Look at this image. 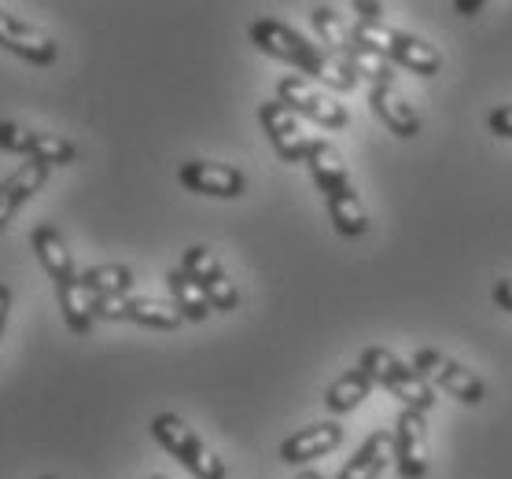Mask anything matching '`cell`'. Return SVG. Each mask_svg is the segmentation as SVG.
Segmentation results:
<instances>
[{"instance_id": "cell-20", "label": "cell", "mask_w": 512, "mask_h": 479, "mask_svg": "<svg viewBox=\"0 0 512 479\" xmlns=\"http://www.w3.org/2000/svg\"><path fill=\"white\" fill-rule=\"evenodd\" d=\"M328 214H332V225H336V233L347 236V240L369 233V218H365V207H361L358 192H354L350 185L343 188V192H336V196H328Z\"/></svg>"}, {"instance_id": "cell-11", "label": "cell", "mask_w": 512, "mask_h": 479, "mask_svg": "<svg viewBox=\"0 0 512 479\" xmlns=\"http://www.w3.org/2000/svg\"><path fill=\"white\" fill-rule=\"evenodd\" d=\"M0 45L15 52L19 59L26 63H34V67H52L56 63V41L45 34V30H37V26L23 23V19H15L0 8Z\"/></svg>"}, {"instance_id": "cell-12", "label": "cell", "mask_w": 512, "mask_h": 479, "mask_svg": "<svg viewBox=\"0 0 512 479\" xmlns=\"http://www.w3.org/2000/svg\"><path fill=\"white\" fill-rule=\"evenodd\" d=\"M339 443H343V428H339L336 421L310 424V428H303V432H295L291 439L280 443V461H288V465H306V461H314V457L332 454Z\"/></svg>"}, {"instance_id": "cell-25", "label": "cell", "mask_w": 512, "mask_h": 479, "mask_svg": "<svg viewBox=\"0 0 512 479\" xmlns=\"http://www.w3.org/2000/svg\"><path fill=\"white\" fill-rule=\"evenodd\" d=\"M82 284L100 299V295H129L133 288V269L129 266H93L82 273Z\"/></svg>"}, {"instance_id": "cell-7", "label": "cell", "mask_w": 512, "mask_h": 479, "mask_svg": "<svg viewBox=\"0 0 512 479\" xmlns=\"http://www.w3.org/2000/svg\"><path fill=\"white\" fill-rule=\"evenodd\" d=\"M277 100L280 104H288L295 115L310 118V122H317V126H325V129H343L350 122L347 107L336 104V100L325 96L321 89H314L303 74H288V78H280Z\"/></svg>"}, {"instance_id": "cell-16", "label": "cell", "mask_w": 512, "mask_h": 479, "mask_svg": "<svg viewBox=\"0 0 512 479\" xmlns=\"http://www.w3.org/2000/svg\"><path fill=\"white\" fill-rule=\"evenodd\" d=\"M369 104H373L376 118H380L395 137H402V141H409V137L420 133V115L413 111V104H409L398 89H373V93H369Z\"/></svg>"}, {"instance_id": "cell-21", "label": "cell", "mask_w": 512, "mask_h": 479, "mask_svg": "<svg viewBox=\"0 0 512 479\" xmlns=\"http://www.w3.org/2000/svg\"><path fill=\"white\" fill-rule=\"evenodd\" d=\"M56 295H59V310H63V317H67L70 332L85 336L96 321V295L89 292L82 281H74L70 288H59Z\"/></svg>"}, {"instance_id": "cell-28", "label": "cell", "mask_w": 512, "mask_h": 479, "mask_svg": "<svg viewBox=\"0 0 512 479\" xmlns=\"http://www.w3.org/2000/svg\"><path fill=\"white\" fill-rule=\"evenodd\" d=\"M126 306H129V295H100L96 299V317H104V321H126Z\"/></svg>"}, {"instance_id": "cell-15", "label": "cell", "mask_w": 512, "mask_h": 479, "mask_svg": "<svg viewBox=\"0 0 512 479\" xmlns=\"http://www.w3.org/2000/svg\"><path fill=\"white\" fill-rule=\"evenodd\" d=\"M391 457H395V435L380 428V432H373L358 446V454L343 465L339 479H380L384 468L391 465Z\"/></svg>"}, {"instance_id": "cell-34", "label": "cell", "mask_w": 512, "mask_h": 479, "mask_svg": "<svg viewBox=\"0 0 512 479\" xmlns=\"http://www.w3.org/2000/svg\"><path fill=\"white\" fill-rule=\"evenodd\" d=\"M295 479H325L321 472H303V476H295Z\"/></svg>"}, {"instance_id": "cell-35", "label": "cell", "mask_w": 512, "mask_h": 479, "mask_svg": "<svg viewBox=\"0 0 512 479\" xmlns=\"http://www.w3.org/2000/svg\"><path fill=\"white\" fill-rule=\"evenodd\" d=\"M152 479H166V476H152Z\"/></svg>"}, {"instance_id": "cell-27", "label": "cell", "mask_w": 512, "mask_h": 479, "mask_svg": "<svg viewBox=\"0 0 512 479\" xmlns=\"http://www.w3.org/2000/svg\"><path fill=\"white\" fill-rule=\"evenodd\" d=\"M210 299V310H236V303H240V292H236V284L229 281V277H214V281L203 288Z\"/></svg>"}, {"instance_id": "cell-17", "label": "cell", "mask_w": 512, "mask_h": 479, "mask_svg": "<svg viewBox=\"0 0 512 479\" xmlns=\"http://www.w3.org/2000/svg\"><path fill=\"white\" fill-rule=\"evenodd\" d=\"M306 166H310L317 188L325 192V199L336 196V192H343V188L350 185L347 163H343V155H339L328 141H314V148H310V155H306Z\"/></svg>"}, {"instance_id": "cell-33", "label": "cell", "mask_w": 512, "mask_h": 479, "mask_svg": "<svg viewBox=\"0 0 512 479\" xmlns=\"http://www.w3.org/2000/svg\"><path fill=\"white\" fill-rule=\"evenodd\" d=\"M454 8L461 15H479L483 8H487V4H483V0H454Z\"/></svg>"}, {"instance_id": "cell-2", "label": "cell", "mask_w": 512, "mask_h": 479, "mask_svg": "<svg viewBox=\"0 0 512 479\" xmlns=\"http://www.w3.org/2000/svg\"><path fill=\"white\" fill-rule=\"evenodd\" d=\"M354 41L380 52V56L398 63V67L420 74V78H435V74L443 71V56H439L428 41H420V37H413V34H402V30H395V26H387V23H361L358 19Z\"/></svg>"}, {"instance_id": "cell-36", "label": "cell", "mask_w": 512, "mask_h": 479, "mask_svg": "<svg viewBox=\"0 0 512 479\" xmlns=\"http://www.w3.org/2000/svg\"><path fill=\"white\" fill-rule=\"evenodd\" d=\"M45 479H52V476H45Z\"/></svg>"}, {"instance_id": "cell-1", "label": "cell", "mask_w": 512, "mask_h": 479, "mask_svg": "<svg viewBox=\"0 0 512 479\" xmlns=\"http://www.w3.org/2000/svg\"><path fill=\"white\" fill-rule=\"evenodd\" d=\"M251 41H255L266 56L299 67L303 74L325 82L328 89H336V93H350V89L358 85V78L347 71L343 59H336L332 52H325V48L310 45L303 34H295V30H291L288 23H280V19H255V23H251Z\"/></svg>"}, {"instance_id": "cell-29", "label": "cell", "mask_w": 512, "mask_h": 479, "mask_svg": "<svg viewBox=\"0 0 512 479\" xmlns=\"http://www.w3.org/2000/svg\"><path fill=\"white\" fill-rule=\"evenodd\" d=\"M487 126H490V133H498V137H509L512 141V104L494 107L487 118Z\"/></svg>"}, {"instance_id": "cell-10", "label": "cell", "mask_w": 512, "mask_h": 479, "mask_svg": "<svg viewBox=\"0 0 512 479\" xmlns=\"http://www.w3.org/2000/svg\"><path fill=\"white\" fill-rule=\"evenodd\" d=\"M177 181L188 188V192H199V196H214V199H236L244 196L247 177L236 170V166L225 163H185L177 170Z\"/></svg>"}, {"instance_id": "cell-8", "label": "cell", "mask_w": 512, "mask_h": 479, "mask_svg": "<svg viewBox=\"0 0 512 479\" xmlns=\"http://www.w3.org/2000/svg\"><path fill=\"white\" fill-rule=\"evenodd\" d=\"M0 148L12 155H26V159H37L45 166H67L74 163L78 148L56 133H37V129H26L19 122H0Z\"/></svg>"}, {"instance_id": "cell-5", "label": "cell", "mask_w": 512, "mask_h": 479, "mask_svg": "<svg viewBox=\"0 0 512 479\" xmlns=\"http://www.w3.org/2000/svg\"><path fill=\"white\" fill-rule=\"evenodd\" d=\"M413 369H417L431 387H439V391H450V398H461L465 406H479L483 398H487V387L479 380L476 373H468L465 365H457L454 358H446L443 351H435V347H420L413 354Z\"/></svg>"}, {"instance_id": "cell-23", "label": "cell", "mask_w": 512, "mask_h": 479, "mask_svg": "<svg viewBox=\"0 0 512 479\" xmlns=\"http://www.w3.org/2000/svg\"><path fill=\"white\" fill-rule=\"evenodd\" d=\"M126 317L129 321H137V325H148V328H177L185 321V314L177 310L174 303H163V299H133L129 295V306H126Z\"/></svg>"}, {"instance_id": "cell-6", "label": "cell", "mask_w": 512, "mask_h": 479, "mask_svg": "<svg viewBox=\"0 0 512 479\" xmlns=\"http://www.w3.org/2000/svg\"><path fill=\"white\" fill-rule=\"evenodd\" d=\"M258 122H262V129H266L273 152H277L284 163H306V155H310V148H314V137L306 133L303 118L295 115L288 104L266 100V104L258 107Z\"/></svg>"}, {"instance_id": "cell-22", "label": "cell", "mask_w": 512, "mask_h": 479, "mask_svg": "<svg viewBox=\"0 0 512 479\" xmlns=\"http://www.w3.org/2000/svg\"><path fill=\"white\" fill-rule=\"evenodd\" d=\"M166 284H170V292H174V306L185 314V321H207L210 299H207V292H203V284L192 281L185 269H174V273L166 277Z\"/></svg>"}, {"instance_id": "cell-32", "label": "cell", "mask_w": 512, "mask_h": 479, "mask_svg": "<svg viewBox=\"0 0 512 479\" xmlns=\"http://www.w3.org/2000/svg\"><path fill=\"white\" fill-rule=\"evenodd\" d=\"M8 310H12V288L0 281V336H4V325H8Z\"/></svg>"}, {"instance_id": "cell-18", "label": "cell", "mask_w": 512, "mask_h": 479, "mask_svg": "<svg viewBox=\"0 0 512 479\" xmlns=\"http://www.w3.org/2000/svg\"><path fill=\"white\" fill-rule=\"evenodd\" d=\"M373 387H376V380L358 365V369L343 373L336 384L328 387V391H325V406L332 409V413H354V409H358L365 398L373 395Z\"/></svg>"}, {"instance_id": "cell-30", "label": "cell", "mask_w": 512, "mask_h": 479, "mask_svg": "<svg viewBox=\"0 0 512 479\" xmlns=\"http://www.w3.org/2000/svg\"><path fill=\"white\" fill-rule=\"evenodd\" d=\"M354 12H358L361 23H384L387 4H373V0H354Z\"/></svg>"}, {"instance_id": "cell-3", "label": "cell", "mask_w": 512, "mask_h": 479, "mask_svg": "<svg viewBox=\"0 0 512 479\" xmlns=\"http://www.w3.org/2000/svg\"><path fill=\"white\" fill-rule=\"evenodd\" d=\"M361 369L373 376L376 384L387 387L391 395L402 402L406 409H417V413H428L435 406V387L424 380V376L413 369V365L398 362L395 354L384 351V347H369V351L361 354Z\"/></svg>"}, {"instance_id": "cell-26", "label": "cell", "mask_w": 512, "mask_h": 479, "mask_svg": "<svg viewBox=\"0 0 512 479\" xmlns=\"http://www.w3.org/2000/svg\"><path fill=\"white\" fill-rule=\"evenodd\" d=\"M181 269H185L196 284H203V288H207L214 277H222L225 273L222 262H218V255H214L210 247H188L185 258H181Z\"/></svg>"}, {"instance_id": "cell-4", "label": "cell", "mask_w": 512, "mask_h": 479, "mask_svg": "<svg viewBox=\"0 0 512 479\" xmlns=\"http://www.w3.org/2000/svg\"><path fill=\"white\" fill-rule=\"evenodd\" d=\"M152 435H155V443L163 446V450H170L196 479H225L222 457L214 454L177 413H159L152 421Z\"/></svg>"}, {"instance_id": "cell-13", "label": "cell", "mask_w": 512, "mask_h": 479, "mask_svg": "<svg viewBox=\"0 0 512 479\" xmlns=\"http://www.w3.org/2000/svg\"><path fill=\"white\" fill-rule=\"evenodd\" d=\"M30 240H34V251H37V258H41L45 273L56 281V292L59 288H70L74 281H82V273L74 269V258H70V251H67V240H63L52 225H37Z\"/></svg>"}, {"instance_id": "cell-31", "label": "cell", "mask_w": 512, "mask_h": 479, "mask_svg": "<svg viewBox=\"0 0 512 479\" xmlns=\"http://www.w3.org/2000/svg\"><path fill=\"white\" fill-rule=\"evenodd\" d=\"M494 303L512 314V277H501V281L494 284Z\"/></svg>"}, {"instance_id": "cell-14", "label": "cell", "mask_w": 512, "mask_h": 479, "mask_svg": "<svg viewBox=\"0 0 512 479\" xmlns=\"http://www.w3.org/2000/svg\"><path fill=\"white\" fill-rule=\"evenodd\" d=\"M48 170H52V166L30 159V163H23L4 185H0V229L12 222L15 211L23 207L26 199H34L37 192H41V185L48 181Z\"/></svg>"}, {"instance_id": "cell-24", "label": "cell", "mask_w": 512, "mask_h": 479, "mask_svg": "<svg viewBox=\"0 0 512 479\" xmlns=\"http://www.w3.org/2000/svg\"><path fill=\"white\" fill-rule=\"evenodd\" d=\"M314 30L321 34V41H325L328 52H332L336 59L347 56V48L354 45V34L343 26V19H339L336 8H328V4H317L314 8Z\"/></svg>"}, {"instance_id": "cell-19", "label": "cell", "mask_w": 512, "mask_h": 479, "mask_svg": "<svg viewBox=\"0 0 512 479\" xmlns=\"http://www.w3.org/2000/svg\"><path fill=\"white\" fill-rule=\"evenodd\" d=\"M343 63H347V71L354 74V78H369L373 89H395V63L384 59L380 52H373V48H365L354 41V45L347 48V56H343Z\"/></svg>"}, {"instance_id": "cell-9", "label": "cell", "mask_w": 512, "mask_h": 479, "mask_svg": "<svg viewBox=\"0 0 512 479\" xmlns=\"http://www.w3.org/2000/svg\"><path fill=\"white\" fill-rule=\"evenodd\" d=\"M395 461L402 479L428 476V421L417 409H402L395 424Z\"/></svg>"}]
</instances>
